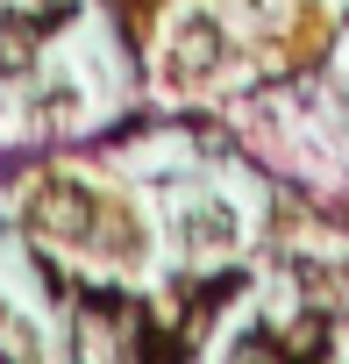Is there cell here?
Wrapping results in <instances>:
<instances>
[{
	"label": "cell",
	"mask_w": 349,
	"mask_h": 364,
	"mask_svg": "<svg viewBox=\"0 0 349 364\" xmlns=\"http://www.w3.org/2000/svg\"><path fill=\"white\" fill-rule=\"evenodd\" d=\"M186 236H193V243H228L236 222H228V208H200V215L186 222Z\"/></svg>",
	"instance_id": "cell-4"
},
{
	"label": "cell",
	"mask_w": 349,
	"mask_h": 364,
	"mask_svg": "<svg viewBox=\"0 0 349 364\" xmlns=\"http://www.w3.org/2000/svg\"><path fill=\"white\" fill-rule=\"evenodd\" d=\"M36 50V29L29 22H0V72H22Z\"/></svg>",
	"instance_id": "cell-3"
},
{
	"label": "cell",
	"mask_w": 349,
	"mask_h": 364,
	"mask_svg": "<svg viewBox=\"0 0 349 364\" xmlns=\"http://www.w3.org/2000/svg\"><path fill=\"white\" fill-rule=\"evenodd\" d=\"M236 364H257V350H243V357H236Z\"/></svg>",
	"instance_id": "cell-5"
},
{
	"label": "cell",
	"mask_w": 349,
	"mask_h": 364,
	"mask_svg": "<svg viewBox=\"0 0 349 364\" xmlns=\"http://www.w3.org/2000/svg\"><path fill=\"white\" fill-rule=\"evenodd\" d=\"M93 222H100V200L86 193V186H43V200H36V229H50V236H93Z\"/></svg>",
	"instance_id": "cell-2"
},
{
	"label": "cell",
	"mask_w": 349,
	"mask_h": 364,
	"mask_svg": "<svg viewBox=\"0 0 349 364\" xmlns=\"http://www.w3.org/2000/svg\"><path fill=\"white\" fill-rule=\"evenodd\" d=\"M221 29L207 22V15H193V22H179V36H171V50H164V72L179 79V86H193V79H207L214 65H221Z\"/></svg>",
	"instance_id": "cell-1"
}]
</instances>
